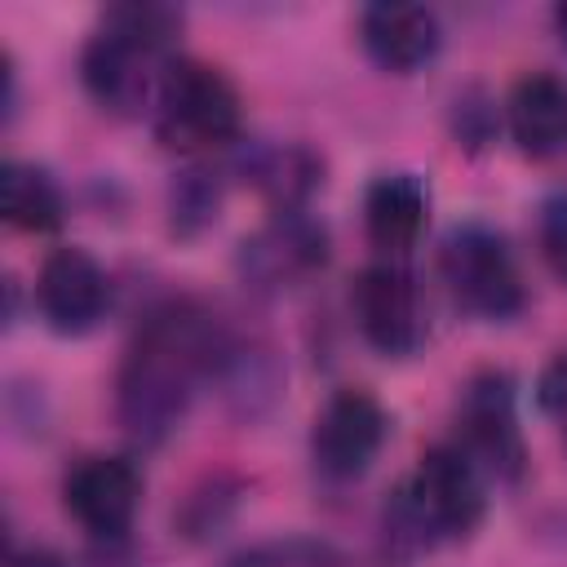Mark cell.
<instances>
[{"label":"cell","instance_id":"obj_1","mask_svg":"<svg viewBox=\"0 0 567 567\" xmlns=\"http://www.w3.org/2000/svg\"><path fill=\"white\" fill-rule=\"evenodd\" d=\"M226 346L230 332L208 306L190 297L155 306L137 323L115 377V416L124 434L142 447L164 443L182 425L195 390L217 377Z\"/></svg>","mask_w":567,"mask_h":567},{"label":"cell","instance_id":"obj_2","mask_svg":"<svg viewBox=\"0 0 567 567\" xmlns=\"http://www.w3.org/2000/svg\"><path fill=\"white\" fill-rule=\"evenodd\" d=\"M487 514V478L456 443L421 452L412 474L390 492L381 514V549L390 563H412L439 545L470 540Z\"/></svg>","mask_w":567,"mask_h":567},{"label":"cell","instance_id":"obj_3","mask_svg":"<svg viewBox=\"0 0 567 567\" xmlns=\"http://www.w3.org/2000/svg\"><path fill=\"white\" fill-rule=\"evenodd\" d=\"M239 120H244L239 89L226 80L221 66L199 58H168L155 106H151L155 137L168 151H182V155L221 151L239 137Z\"/></svg>","mask_w":567,"mask_h":567},{"label":"cell","instance_id":"obj_4","mask_svg":"<svg viewBox=\"0 0 567 567\" xmlns=\"http://www.w3.org/2000/svg\"><path fill=\"white\" fill-rule=\"evenodd\" d=\"M439 275L452 292V301L474 319H514L527 306L523 270L505 244L501 230L487 221H461L443 235L439 248Z\"/></svg>","mask_w":567,"mask_h":567},{"label":"cell","instance_id":"obj_5","mask_svg":"<svg viewBox=\"0 0 567 567\" xmlns=\"http://www.w3.org/2000/svg\"><path fill=\"white\" fill-rule=\"evenodd\" d=\"M164 66H168V49L106 18L80 49V80L89 97L111 115H142L146 106H155Z\"/></svg>","mask_w":567,"mask_h":567},{"label":"cell","instance_id":"obj_6","mask_svg":"<svg viewBox=\"0 0 567 567\" xmlns=\"http://www.w3.org/2000/svg\"><path fill=\"white\" fill-rule=\"evenodd\" d=\"M456 447L492 483H518L527 470V439L518 425L514 381L505 372H478L456 403Z\"/></svg>","mask_w":567,"mask_h":567},{"label":"cell","instance_id":"obj_7","mask_svg":"<svg viewBox=\"0 0 567 567\" xmlns=\"http://www.w3.org/2000/svg\"><path fill=\"white\" fill-rule=\"evenodd\" d=\"M350 310H354V323H359L363 341L377 354L408 359L430 337V319H425V301H421L416 275L394 257H381V261H372V266H363L354 275Z\"/></svg>","mask_w":567,"mask_h":567},{"label":"cell","instance_id":"obj_8","mask_svg":"<svg viewBox=\"0 0 567 567\" xmlns=\"http://www.w3.org/2000/svg\"><path fill=\"white\" fill-rule=\"evenodd\" d=\"M328 261V230L306 208L270 213L235 252V270L257 292H284L319 275Z\"/></svg>","mask_w":567,"mask_h":567},{"label":"cell","instance_id":"obj_9","mask_svg":"<svg viewBox=\"0 0 567 567\" xmlns=\"http://www.w3.org/2000/svg\"><path fill=\"white\" fill-rule=\"evenodd\" d=\"M385 434H390V416H385L381 399L363 385H346V390L328 394V403L315 412V425H310L315 470L332 483H350V478L368 474Z\"/></svg>","mask_w":567,"mask_h":567},{"label":"cell","instance_id":"obj_10","mask_svg":"<svg viewBox=\"0 0 567 567\" xmlns=\"http://www.w3.org/2000/svg\"><path fill=\"white\" fill-rule=\"evenodd\" d=\"M62 505L66 514L102 540H115L133 527L137 505H142V474L128 456H80L66 474H62Z\"/></svg>","mask_w":567,"mask_h":567},{"label":"cell","instance_id":"obj_11","mask_svg":"<svg viewBox=\"0 0 567 567\" xmlns=\"http://www.w3.org/2000/svg\"><path fill=\"white\" fill-rule=\"evenodd\" d=\"M111 306V279L89 248L62 244L40 261L35 275V310L58 337H80L97 328Z\"/></svg>","mask_w":567,"mask_h":567},{"label":"cell","instance_id":"obj_12","mask_svg":"<svg viewBox=\"0 0 567 567\" xmlns=\"http://www.w3.org/2000/svg\"><path fill=\"white\" fill-rule=\"evenodd\" d=\"M359 40L377 66L394 75H412L443 49V22L425 4L377 0L359 13Z\"/></svg>","mask_w":567,"mask_h":567},{"label":"cell","instance_id":"obj_13","mask_svg":"<svg viewBox=\"0 0 567 567\" xmlns=\"http://www.w3.org/2000/svg\"><path fill=\"white\" fill-rule=\"evenodd\" d=\"M430 221V186L421 173H381L363 190V230L381 257L403 261Z\"/></svg>","mask_w":567,"mask_h":567},{"label":"cell","instance_id":"obj_14","mask_svg":"<svg viewBox=\"0 0 567 567\" xmlns=\"http://www.w3.org/2000/svg\"><path fill=\"white\" fill-rule=\"evenodd\" d=\"M505 128L523 155H558L567 146V80L554 71H527L505 97Z\"/></svg>","mask_w":567,"mask_h":567},{"label":"cell","instance_id":"obj_15","mask_svg":"<svg viewBox=\"0 0 567 567\" xmlns=\"http://www.w3.org/2000/svg\"><path fill=\"white\" fill-rule=\"evenodd\" d=\"M239 168L275 213L306 208V199L323 186V159L306 142H261L239 159Z\"/></svg>","mask_w":567,"mask_h":567},{"label":"cell","instance_id":"obj_16","mask_svg":"<svg viewBox=\"0 0 567 567\" xmlns=\"http://www.w3.org/2000/svg\"><path fill=\"white\" fill-rule=\"evenodd\" d=\"M0 213L13 230L49 235L62 226L66 199L49 168H40L31 159H4L0 164Z\"/></svg>","mask_w":567,"mask_h":567},{"label":"cell","instance_id":"obj_17","mask_svg":"<svg viewBox=\"0 0 567 567\" xmlns=\"http://www.w3.org/2000/svg\"><path fill=\"white\" fill-rule=\"evenodd\" d=\"M213 381L221 385L226 403L239 416H257L279 394V363H275V354L266 346H248V341H235L230 337V346H226Z\"/></svg>","mask_w":567,"mask_h":567},{"label":"cell","instance_id":"obj_18","mask_svg":"<svg viewBox=\"0 0 567 567\" xmlns=\"http://www.w3.org/2000/svg\"><path fill=\"white\" fill-rule=\"evenodd\" d=\"M221 173L213 164H190L182 173H173V186H168V221L177 235H199L217 221V208H221Z\"/></svg>","mask_w":567,"mask_h":567},{"label":"cell","instance_id":"obj_19","mask_svg":"<svg viewBox=\"0 0 567 567\" xmlns=\"http://www.w3.org/2000/svg\"><path fill=\"white\" fill-rule=\"evenodd\" d=\"M221 567H346V558L319 536H275L230 554Z\"/></svg>","mask_w":567,"mask_h":567},{"label":"cell","instance_id":"obj_20","mask_svg":"<svg viewBox=\"0 0 567 567\" xmlns=\"http://www.w3.org/2000/svg\"><path fill=\"white\" fill-rule=\"evenodd\" d=\"M536 239L545 266L567 284V190H554L536 213Z\"/></svg>","mask_w":567,"mask_h":567},{"label":"cell","instance_id":"obj_21","mask_svg":"<svg viewBox=\"0 0 567 567\" xmlns=\"http://www.w3.org/2000/svg\"><path fill=\"white\" fill-rule=\"evenodd\" d=\"M536 403H540L545 416L567 421V346L540 368V377H536Z\"/></svg>","mask_w":567,"mask_h":567},{"label":"cell","instance_id":"obj_22","mask_svg":"<svg viewBox=\"0 0 567 567\" xmlns=\"http://www.w3.org/2000/svg\"><path fill=\"white\" fill-rule=\"evenodd\" d=\"M9 567H66V563H62V554L49 549V545H22V549L9 554Z\"/></svg>","mask_w":567,"mask_h":567},{"label":"cell","instance_id":"obj_23","mask_svg":"<svg viewBox=\"0 0 567 567\" xmlns=\"http://www.w3.org/2000/svg\"><path fill=\"white\" fill-rule=\"evenodd\" d=\"M554 27H558V35H563V44H567V0L554 4Z\"/></svg>","mask_w":567,"mask_h":567}]
</instances>
